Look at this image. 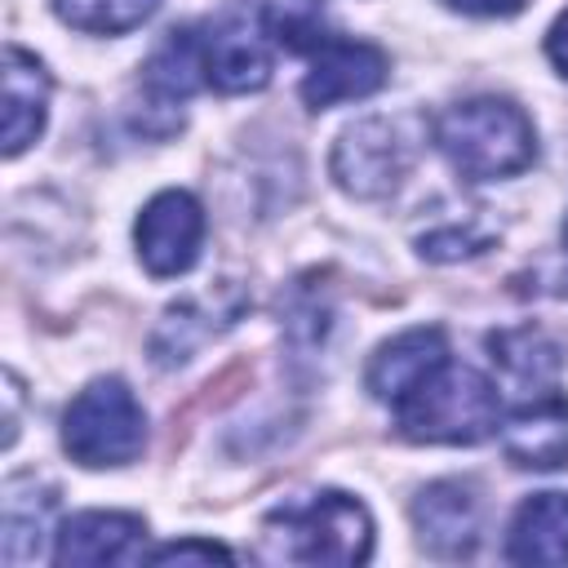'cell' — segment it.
<instances>
[{"mask_svg": "<svg viewBox=\"0 0 568 568\" xmlns=\"http://www.w3.org/2000/svg\"><path fill=\"white\" fill-rule=\"evenodd\" d=\"M138 257L151 275L169 280L195 266L200 244H204V209L191 191H160L142 204L138 226H133Z\"/></svg>", "mask_w": 568, "mask_h": 568, "instance_id": "obj_7", "label": "cell"}, {"mask_svg": "<svg viewBox=\"0 0 568 568\" xmlns=\"http://www.w3.org/2000/svg\"><path fill=\"white\" fill-rule=\"evenodd\" d=\"M240 311H244V293L235 284H217L209 293H195V297L169 306L164 320L151 333V359L160 368L186 364L209 337H217L222 328H231Z\"/></svg>", "mask_w": 568, "mask_h": 568, "instance_id": "obj_11", "label": "cell"}, {"mask_svg": "<svg viewBox=\"0 0 568 568\" xmlns=\"http://www.w3.org/2000/svg\"><path fill=\"white\" fill-rule=\"evenodd\" d=\"M564 244H568V217H564Z\"/></svg>", "mask_w": 568, "mask_h": 568, "instance_id": "obj_24", "label": "cell"}, {"mask_svg": "<svg viewBox=\"0 0 568 568\" xmlns=\"http://www.w3.org/2000/svg\"><path fill=\"white\" fill-rule=\"evenodd\" d=\"M439 364H448V337H444V328H435V324L404 328L399 337H390V342H382L373 351L368 373H364V386H368L373 399L395 404L422 377H430Z\"/></svg>", "mask_w": 568, "mask_h": 568, "instance_id": "obj_13", "label": "cell"}, {"mask_svg": "<svg viewBox=\"0 0 568 568\" xmlns=\"http://www.w3.org/2000/svg\"><path fill=\"white\" fill-rule=\"evenodd\" d=\"M204 84V58H200V31L195 27H173L164 40L151 49L142 62V93L146 106L169 111L182 120V102Z\"/></svg>", "mask_w": 568, "mask_h": 568, "instance_id": "obj_15", "label": "cell"}, {"mask_svg": "<svg viewBox=\"0 0 568 568\" xmlns=\"http://www.w3.org/2000/svg\"><path fill=\"white\" fill-rule=\"evenodd\" d=\"M546 58L559 67V75H568V9L550 22V31H546Z\"/></svg>", "mask_w": 568, "mask_h": 568, "instance_id": "obj_23", "label": "cell"}, {"mask_svg": "<svg viewBox=\"0 0 568 568\" xmlns=\"http://www.w3.org/2000/svg\"><path fill=\"white\" fill-rule=\"evenodd\" d=\"M430 138L444 151V160L470 182L515 178L537 160L532 120L510 98H488L484 93V98L453 102L435 120Z\"/></svg>", "mask_w": 568, "mask_h": 568, "instance_id": "obj_2", "label": "cell"}, {"mask_svg": "<svg viewBox=\"0 0 568 568\" xmlns=\"http://www.w3.org/2000/svg\"><path fill=\"white\" fill-rule=\"evenodd\" d=\"M390 408H395V430L413 444H479L501 426L497 386L484 373L453 359L439 364L430 377H422Z\"/></svg>", "mask_w": 568, "mask_h": 568, "instance_id": "obj_3", "label": "cell"}, {"mask_svg": "<svg viewBox=\"0 0 568 568\" xmlns=\"http://www.w3.org/2000/svg\"><path fill=\"white\" fill-rule=\"evenodd\" d=\"M200 31V58H204V84L217 93H257L271 80V27L266 4L253 0H226Z\"/></svg>", "mask_w": 568, "mask_h": 568, "instance_id": "obj_6", "label": "cell"}, {"mask_svg": "<svg viewBox=\"0 0 568 568\" xmlns=\"http://www.w3.org/2000/svg\"><path fill=\"white\" fill-rule=\"evenodd\" d=\"M510 564H568V493H532L506 532Z\"/></svg>", "mask_w": 568, "mask_h": 568, "instance_id": "obj_16", "label": "cell"}, {"mask_svg": "<svg viewBox=\"0 0 568 568\" xmlns=\"http://www.w3.org/2000/svg\"><path fill=\"white\" fill-rule=\"evenodd\" d=\"M488 351H493V364L501 368L506 386L510 390H524V399L555 390L559 368H564V355H559V342L550 333H541L532 324L506 328V333H493L488 337Z\"/></svg>", "mask_w": 568, "mask_h": 568, "instance_id": "obj_17", "label": "cell"}, {"mask_svg": "<svg viewBox=\"0 0 568 568\" xmlns=\"http://www.w3.org/2000/svg\"><path fill=\"white\" fill-rule=\"evenodd\" d=\"M146 444V413L120 377H93L62 413V448L89 466H129Z\"/></svg>", "mask_w": 568, "mask_h": 568, "instance_id": "obj_4", "label": "cell"}, {"mask_svg": "<svg viewBox=\"0 0 568 568\" xmlns=\"http://www.w3.org/2000/svg\"><path fill=\"white\" fill-rule=\"evenodd\" d=\"M337 0H266V27L271 40L284 53H320L333 44L337 31Z\"/></svg>", "mask_w": 568, "mask_h": 568, "instance_id": "obj_19", "label": "cell"}, {"mask_svg": "<svg viewBox=\"0 0 568 568\" xmlns=\"http://www.w3.org/2000/svg\"><path fill=\"white\" fill-rule=\"evenodd\" d=\"M413 528L426 555L470 559L484 537V497L470 479H435L413 497Z\"/></svg>", "mask_w": 568, "mask_h": 568, "instance_id": "obj_8", "label": "cell"}, {"mask_svg": "<svg viewBox=\"0 0 568 568\" xmlns=\"http://www.w3.org/2000/svg\"><path fill=\"white\" fill-rule=\"evenodd\" d=\"M58 510V493L49 484H36L31 475H18L4 484V541L0 555L9 568L31 564L44 555V537H49V519Z\"/></svg>", "mask_w": 568, "mask_h": 568, "instance_id": "obj_18", "label": "cell"}, {"mask_svg": "<svg viewBox=\"0 0 568 568\" xmlns=\"http://www.w3.org/2000/svg\"><path fill=\"white\" fill-rule=\"evenodd\" d=\"M390 75V58L386 49H377L373 40H346L337 36L333 44H324L311 62V71L302 75L297 93L311 111L337 106V102H359L368 93H377Z\"/></svg>", "mask_w": 568, "mask_h": 568, "instance_id": "obj_9", "label": "cell"}, {"mask_svg": "<svg viewBox=\"0 0 568 568\" xmlns=\"http://www.w3.org/2000/svg\"><path fill=\"white\" fill-rule=\"evenodd\" d=\"M146 524L124 510H80L53 532V564L62 568H98V564H133L142 550Z\"/></svg>", "mask_w": 568, "mask_h": 568, "instance_id": "obj_10", "label": "cell"}, {"mask_svg": "<svg viewBox=\"0 0 568 568\" xmlns=\"http://www.w3.org/2000/svg\"><path fill=\"white\" fill-rule=\"evenodd\" d=\"M160 0H53V13L84 36H124L142 27Z\"/></svg>", "mask_w": 568, "mask_h": 568, "instance_id": "obj_20", "label": "cell"}, {"mask_svg": "<svg viewBox=\"0 0 568 568\" xmlns=\"http://www.w3.org/2000/svg\"><path fill=\"white\" fill-rule=\"evenodd\" d=\"M497 430H501V453L519 470L568 466V399L559 390L524 399Z\"/></svg>", "mask_w": 568, "mask_h": 568, "instance_id": "obj_12", "label": "cell"}, {"mask_svg": "<svg viewBox=\"0 0 568 568\" xmlns=\"http://www.w3.org/2000/svg\"><path fill=\"white\" fill-rule=\"evenodd\" d=\"M0 84H4V155H22L40 133H44V115H49V71L36 53H27L22 44H9L4 49V71H0Z\"/></svg>", "mask_w": 568, "mask_h": 568, "instance_id": "obj_14", "label": "cell"}, {"mask_svg": "<svg viewBox=\"0 0 568 568\" xmlns=\"http://www.w3.org/2000/svg\"><path fill=\"white\" fill-rule=\"evenodd\" d=\"M417 120L413 115H368L337 133L333 142V178L355 200H382L390 195L404 173L417 160Z\"/></svg>", "mask_w": 568, "mask_h": 568, "instance_id": "obj_5", "label": "cell"}, {"mask_svg": "<svg viewBox=\"0 0 568 568\" xmlns=\"http://www.w3.org/2000/svg\"><path fill=\"white\" fill-rule=\"evenodd\" d=\"M257 555L271 564H364L373 555V515L337 488L288 497L266 510Z\"/></svg>", "mask_w": 568, "mask_h": 568, "instance_id": "obj_1", "label": "cell"}, {"mask_svg": "<svg viewBox=\"0 0 568 568\" xmlns=\"http://www.w3.org/2000/svg\"><path fill=\"white\" fill-rule=\"evenodd\" d=\"M146 564H235V555L222 541L182 537V541H164V546L146 550Z\"/></svg>", "mask_w": 568, "mask_h": 568, "instance_id": "obj_21", "label": "cell"}, {"mask_svg": "<svg viewBox=\"0 0 568 568\" xmlns=\"http://www.w3.org/2000/svg\"><path fill=\"white\" fill-rule=\"evenodd\" d=\"M444 4L457 13H470V18H510L524 9V0H444Z\"/></svg>", "mask_w": 568, "mask_h": 568, "instance_id": "obj_22", "label": "cell"}]
</instances>
